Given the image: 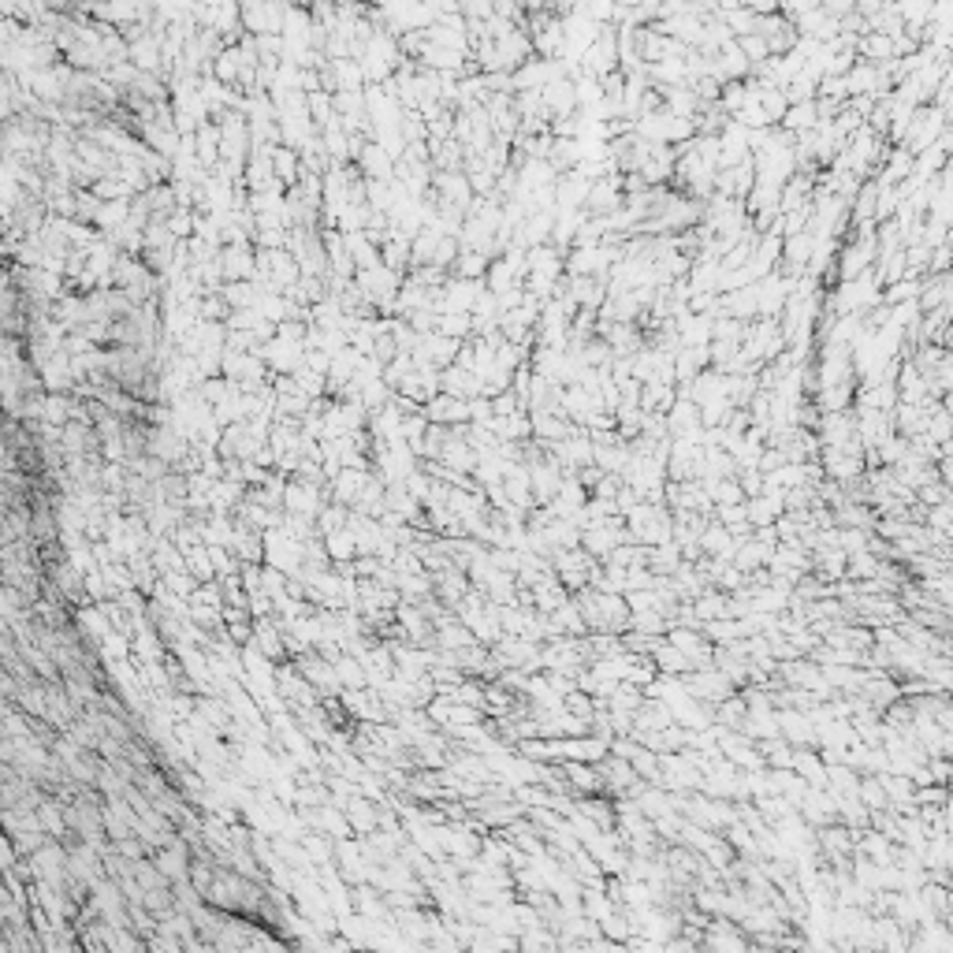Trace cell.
<instances>
[{
	"instance_id": "1",
	"label": "cell",
	"mask_w": 953,
	"mask_h": 953,
	"mask_svg": "<svg viewBox=\"0 0 953 953\" xmlns=\"http://www.w3.org/2000/svg\"><path fill=\"white\" fill-rule=\"evenodd\" d=\"M819 120H816V108H812V101L808 105H793L790 112H786V127H816Z\"/></svg>"
}]
</instances>
